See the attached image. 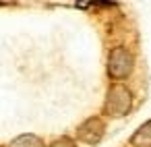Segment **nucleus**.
<instances>
[{
	"label": "nucleus",
	"instance_id": "nucleus-1",
	"mask_svg": "<svg viewBox=\"0 0 151 147\" xmlns=\"http://www.w3.org/2000/svg\"><path fill=\"white\" fill-rule=\"evenodd\" d=\"M132 104V95L124 85H114L108 91V99H106V112L110 116H124L130 110Z\"/></svg>",
	"mask_w": 151,
	"mask_h": 147
},
{
	"label": "nucleus",
	"instance_id": "nucleus-5",
	"mask_svg": "<svg viewBox=\"0 0 151 147\" xmlns=\"http://www.w3.org/2000/svg\"><path fill=\"white\" fill-rule=\"evenodd\" d=\"M11 147H44V145L35 135H21L11 143Z\"/></svg>",
	"mask_w": 151,
	"mask_h": 147
},
{
	"label": "nucleus",
	"instance_id": "nucleus-2",
	"mask_svg": "<svg viewBox=\"0 0 151 147\" xmlns=\"http://www.w3.org/2000/svg\"><path fill=\"white\" fill-rule=\"evenodd\" d=\"M132 71V54L124 48H114L108 58V73L112 79H126Z\"/></svg>",
	"mask_w": 151,
	"mask_h": 147
},
{
	"label": "nucleus",
	"instance_id": "nucleus-3",
	"mask_svg": "<svg viewBox=\"0 0 151 147\" xmlns=\"http://www.w3.org/2000/svg\"><path fill=\"white\" fill-rule=\"evenodd\" d=\"M77 137H79L81 141L89 143V145L97 143V141L104 137V122H101L99 118H89V120H85V122L79 126Z\"/></svg>",
	"mask_w": 151,
	"mask_h": 147
},
{
	"label": "nucleus",
	"instance_id": "nucleus-6",
	"mask_svg": "<svg viewBox=\"0 0 151 147\" xmlns=\"http://www.w3.org/2000/svg\"><path fill=\"white\" fill-rule=\"evenodd\" d=\"M52 147H75V143H73L70 139H60V141H56Z\"/></svg>",
	"mask_w": 151,
	"mask_h": 147
},
{
	"label": "nucleus",
	"instance_id": "nucleus-4",
	"mask_svg": "<svg viewBox=\"0 0 151 147\" xmlns=\"http://www.w3.org/2000/svg\"><path fill=\"white\" fill-rule=\"evenodd\" d=\"M132 145L134 147H151V120L145 122L132 137Z\"/></svg>",
	"mask_w": 151,
	"mask_h": 147
}]
</instances>
